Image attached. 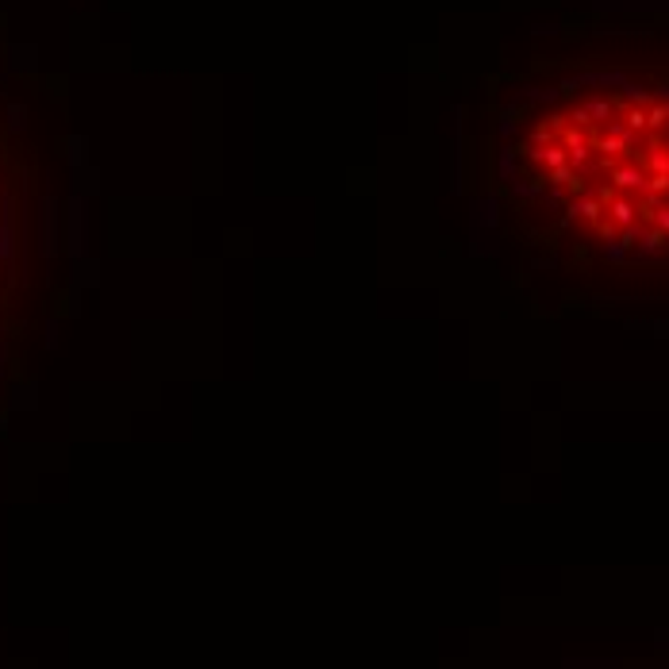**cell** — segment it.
<instances>
[{
	"label": "cell",
	"mask_w": 669,
	"mask_h": 669,
	"mask_svg": "<svg viewBox=\"0 0 669 669\" xmlns=\"http://www.w3.org/2000/svg\"><path fill=\"white\" fill-rule=\"evenodd\" d=\"M497 193L538 265L669 293V58H561L497 116Z\"/></svg>",
	"instance_id": "1"
}]
</instances>
